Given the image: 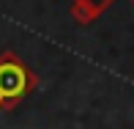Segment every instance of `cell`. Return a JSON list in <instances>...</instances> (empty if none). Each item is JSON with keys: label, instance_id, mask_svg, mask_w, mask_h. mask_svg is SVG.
<instances>
[{"label": "cell", "instance_id": "6da1fadb", "mask_svg": "<svg viewBox=\"0 0 134 129\" xmlns=\"http://www.w3.org/2000/svg\"><path fill=\"white\" fill-rule=\"evenodd\" d=\"M36 85L38 77L14 50H5L0 55V113L14 110Z\"/></svg>", "mask_w": 134, "mask_h": 129}, {"label": "cell", "instance_id": "7a4b0ae2", "mask_svg": "<svg viewBox=\"0 0 134 129\" xmlns=\"http://www.w3.org/2000/svg\"><path fill=\"white\" fill-rule=\"evenodd\" d=\"M115 0H71V17L80 25H90L112 6Z\"/></svg>", "mask_w": 134, "mask_h": 129}, {"label": "cell", "instance_id": "3957f363", "mask_svg": "<svg viewBox=\"0 0 134 129\" xmlns=\"http://www.w3.org/2000/svg\"><path fill=\"white\" fill-rule=\"evenodd\" d=\"M131 3H134V0H131Z\"/></svg>", "mask_w": 134, "mask_h": 129}]
</instances>
